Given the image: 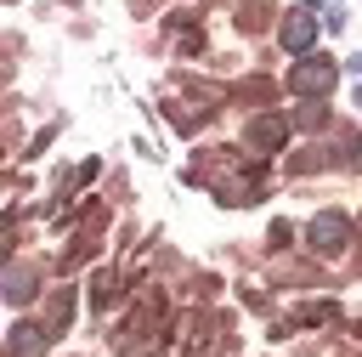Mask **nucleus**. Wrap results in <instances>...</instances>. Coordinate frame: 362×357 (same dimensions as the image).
Returning <instances> with one entry per match:
<instances>
[{
    "label": "nucleus",
    "instance_id": "obj_1",
    "mask_svg": "<svg viewBox=\"0 0 362 357\" xmlns=\"http://www.w3.org/2000/svg\"><path fill=\"white\" fill-rule=\"evenodd\" d=\"M288 85L305 91V96H311V91H328V85H334V62H328V57H305V62L288 74Z\"/></svg>",
    "mask_w": 362,
    "mask_h": 357
},
{
    "label": "nucleus",
    "instance_id": "obj_2",
    "mask_svg": "<svg viewBox=\"0 0 362 357\" xmlns=\"http://www.w3.org/2000/svg\"><path fill=\"white\" fill-rule=\"evenodd\" d=\"M311 40H317V23H311L305 11H288V23H283V45H288V51H305Z\"/></svg>",
    "mask_w": 362,
    "mask_h": 357
},
{
    "label": "nucleus",
    "instance_id": "obj_3",
    "mask_svg": "<svg viewBox=\"0 0 362 357\" xmlns=\"http://www.w3.org/2000/svg\"><path fill=\"white\" fill-rule=\"evenodd\" d=\"M311 244L317 249H339L345 244V215H317L311 221Z\"/></svg>",
    "mask_w": 362,
    "mask_h": 357
},
{
    "label": "nucleus",
    "instance_id": "obj_4",
    "mask_svg": "<svg viewBox=\"0 0 362 357\" xmlns=\"http://www.w3.org/2000/svg\"><path fill=\"white\" fill-rule=\"evenodd\" d=\"M11 346H17V357H34V351H40V329H17Z\"/></svg>",
    "mask_w": 362,
    "mask_h": 357
},
{
    "label": "nucleus",
    "instance_id": "obj_5",
    "mask_svg": "<svg viewBox=\"0 0 362 357\" xmlns=\"http://www.w3.org/2000/svg\"><path fill=\"white\" fill-rule=\"evenodd\" d=\"M28 289H34V278H28V272H11V295H17V300H23V295H28Z\"/></svg>",
    "mask_w": 362,
    "mask_h": 357
}]
</instances>
